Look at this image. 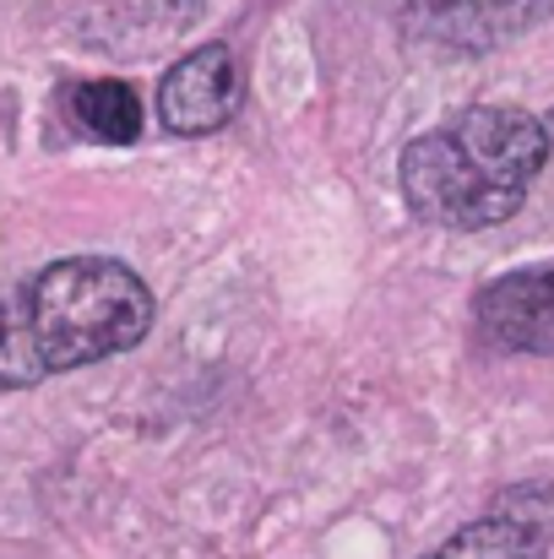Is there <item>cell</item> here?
<instances>
[{
	"instance_id": "3",
	"label": "cell",
	"mask_w": 554,
	"mask_h": 559,
	"mask_svg": "<svg viewBox=\"0 0 554 559\" xmlns=\"http://www.w3.org/2000/svg\"><path fill=\"white\" fill-rule=\"evenodd\" d=\"M408 44L440 55H490L554 16V0H386Z\"/></svg>"
},
{
	"instance_id": "1",
	"label": "cell",
	"mask_w": 554,
	"mask_h": 559,
	"mask_svg": "<svg viewBox=\"0 0 554 559\" xmlns=\"http://www.w3.org/2000/svg\"><path fill=\"white\" fill-rule=\"evenodd\" d=\"M550 126L517 104H479L424 131L402 153V195L419 223L435 228H495L517 217L528 186L550 164Z\"/></svg>"
},
{
	"instance_id": "7",
	"label": "cell",
	"mask_w": 554,
	"mask_h": 559,
	"mask_svg": "<svg viewBox=\"0 0 554 559\" xmlns=\"http://www.w3.org/2000/svg\"><path fill=\"white\" fill-rule=\"evenodd\" d=\"M71 120L93 136V142H137L142 136V98L131 82H115V76H98V82H82L71 87Z\"/></svg>"
},
{
	"instance_id": "2",
	"label": "cell",
	"mask_w": 554,
	"mask_h": 559,
	"mask_svg": "<svg viewBox=\"0 0 554 559\" xmlns=\"http://www.w3.org/2000/svg\"><path fill=\"white\" fill-rule=\"evenodd\" d=\"M44 370H82L137 348L153 326V288L109 255H66L22 283Z\"/></svg>"
},
{
	"instance_id": "4",
	"label": "cell",
	"mask_w": 554,
	"mask_h": 559,
	"mask_svg": "<svg viewBox=\"0 0 554 559\" xmlns=\"http://www.w3.org/2000/svg\"><path fill=\"white\" fill-rule=\"evenodd\" d=\"M245 109V66L228 44L175 60L158 82V120L169 136H212Z\"/></svg>"
},
{
	"instance_id": "9",
	"label": "cell",
	"mask_w": 554,
	"mask_h": 559,
	"mask_svg": "<svg viewBox=\"0 0 554 559\" xmlns=\"http://www.w3.org/2000/svg\"><path fill=\"white\" fill-rule=\"evenodd\" d=\"M544 126H550V142H554V109H550V115H544Z\"/></svg>"
},
{
	"instance_id": "8",
	"label": "cell",
	"mask_w": 554,
	"mask_h": 559,
	"mask_svg": "<svg viewBox=\"0 0 554 559\" xmlns=\"http://www.w3.org/2000/svg\"><path fill=\"white\" fill-rule=\"evenodd\" d=\"M38 380H49V370L38 359L22 288H0V391H27Z\"/></svg>"
},
{
	"instance_id": "5",
	"label": "cell",
	"mask_w": 554,
	"mask_h": 559,
	"mask_svg": "<svg viewBox=\"0 0 554 559\" xmlns=\"http://www.w3.org/2000/svg\"><path fill=\"white\" fill-rule=\"evenodd\" d=\"M554 555V489L511 484L479 522L457 527L424 559H550Z\"/></svg>"
},
{
	"instance_id": "6",
	"label": "cell",
	"mask_w": 554,
	"mask_h": 559,
	"mask_svg": "<svg viewBox=\"0 0 554 559\" xmlns=\"http://www.w3.org/2000/svg\"><path fill=\"white\" fill-rule=\"evenodd\" d=\"M473 316H479V337L490 348L554 359V261L495 277L479 294Z\"/></svg>"
}]
</instances>
